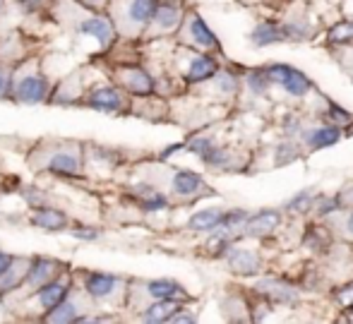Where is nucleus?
<instances>
[{"mask_svg":"<svg viewBox=\"0 0 353 324\" xmlns=\"http://www.w3.org/2000/svg\"><path fill=\"white\" fill-rule=\"evenodd\" d=\"M120 82L127 91H132V94L147 96L154 91V80H151L145 70H140V67H125V70L120 72Z\"/></svg>","mask_w":353,"mask_h":324,"instance_id":"6e6552de","label":"nucleus"},{"mask_svg":"<svg viewBox=\"0 0 353 324\" xmlns=\"http://www.w3.org/2000/svg\"><path fill=\"white\" fill-rule=\"evenodd\" d=\"M351 190H353V185H351ZM341 202H353V195H344L341 197Z\"/></svg>","mask_w":353,"mask_h":324,"instance_id":"58836bf2","label":"nucleus"},{"mask_svg":"<svg viewBox=\"0 0 353 324\" xmlns=\"http://www.w3.org/2000/svg\"><path fill=\"white\" fill-rule=\"evenodd\" d=\"M248 84L255 94H262L269 84H272V77H269V70H255L248 75Z\"/></svg>","mask_w":353,"mask_h":324,"instance_id":"a878e982","label":"nucleus"},{"mask_svg":"<svg viewBox=\"0 0 353 324\" xmlns=\"http://www.w3.org/2000/svg\"><path fill=\"white\" fill-rule=\"evenodd\" d=\"M330 115H334V123H339V125L351 123V120H353L351 113H346L344 108H339V106H334V104L330 106Z\"/></svg>","mask_w":353,"mask_h":324,"instance_id":"7c9ffc66","label":"nucleus"},{"mask_svg":"<svg viewBox=\"0 0 353 324\" xmlns=\"http://www.w3.org/2000/svg\"><path fill=\"white\" fill-rule=\"evenodd\" d=\"M224 211L222 209H202L190 219V229L193 231H214L224 224Z\"/></svg>","mask_w":353,"mask_h":324,"instance_id":"a211bd4d","label":"nucleus"},{"mask_svg":"<svg viewBox=\"0 0 353 324\" xmlns=\"http://www.w3.org/2000/svg\"><path fill=\"white\" fill-rule=\"evenodd\" d=\"M279 214L277 211H259L253 219L245 221V233L253 235V238H264V235H272L279 226Z\"/></svg>","mask_w":353,"mask_h":324,"instance_id":"9d476101","label":"nucleus"},{"mask_svg":"<svg viewBox=\"0 0 353 324\" xmlns=\"http://www.w3.org/2000/svg\"><path fill=\"white\" fill-rule=\"evenodd\" d=\"M257 288L264 293H269L274 301H293V298H296L293 288L286 286V284H281V281H262V284H257Z\"/></svg>","mask_w":353,"mask_h":324,"instance_id":"b1692460","label":"nucleus"},{"mask_svg":"<svg viewBox=\"0 0 353 324\" xmlns=\"http://www.w3.org/2000/svg\"><path fill=\"white\" fill-rule=\"evenodd\" d=\"M327 38H330V43H351L353 41V22H349V19L336 22L334 27L330 29Z\"/></svg>","mask_w":353,"mask_h":324,"instance_id":"393cba45","label":"nucleus"},{"mask_svg":"<svg viewBox=\"0 0 353 324\" xmlns=\"http://www.w3.org/2000/svg\"><path fill=\"white\" fill-rule=\"evenodd\" d=\"M284 29L277 27V24L272 22H262L255 27L253 32V41L257 43V46H269V43H277V41H284Z\"/></svg>","mask_w":353,"mask_h":324,"instance_id":"412c9836","label":"nucleus"},{"mask_svg":"<svg viewBox=\"0 0 353 324\" xmlns=\"http://www.w3.org/2000/svg\"><path fill=\"white\" fill-rule=\"evenodd\" d=\"M228 264L235 274H243V277H250V274H257L259 269V257L250 250H228Z\"/></svg>","mask_w":353,"mask_h":324,"instance_id":"9b49d317","label":"nucleus"},{"mask_svg":"<svg viewBox=\"0 0 353 324\" xmlns=\"http://www.w3.org/2000/svg\"><path fill=\"white\" fill-rule=\"evenodd\" d=\"M334 202L332 200H322V205H320V214H330V209H334Z\"/></svg>","mask_w":353,"mask_h":324,"instance_id":"c9c22d12","label":"nucleus"},{"mask_svg":"<svg viewBox=\"0 0 353 324\" xmlns=\"http://www.w3.org/2000/svg\"><path fill=\"white\" fill-rule=\"evenodd\" d=\"M56 269H58L56 259L34 257L32 264H29V269H27V279H24V281L39 288V286H43V284H48V281H53V279H56Z\"/></svg>","mask_w":353,"mask_h":324,"instance_id":"0eeeda50","label":"nucleus"},{"mask_svg":"<svg viewBox=\"0 0 353 324\" xmlns=\"http://www.w3.org/2000/svg\"><path fill=\"white\" fill-rule=\"evenodd\" d=\"M156 10H159V3H156V0H132L130 8H127V14H130L132 22L149 24L151 19H154Z\"/></svg>","mask_w":353,"mask_h":324,"instance_id":"6ab92c4d","label":"nucleus"},{"mask_svg":"<svg viewBox=\"0 0 353 324\" xmlns=\"http://www.w3.org/2000/svg\"><path fill=\"white\" fill-rule=\"evenodd\" d=\"M80 29L85 34H89V36H94V38H99L101 43H111V38H114V24L109 22V19H104V17H89V19H85V22L80 24Z\"/></svg>","mask_w":353,"mask_h":324,"instance_id":"2eb2a0df","label":"nucleus"},{"mask_svg":"<svg viewBox=\"0 0 353 324\" xmlns=\"http://www.w3.org/2000/svg\"><path fill=\"white\" fill-rule=\"evenodd\" d=\"M12 264H14V257L12 255H8V253H0V277H3L8 269H12Z\"/></svg>","mask_w":353,"mask_h":324,"instance_id":"473e14b6","label":"nucleus"},{"mask_svg":"<svg viewBox=\"0 0 353 324\" xmlns=\"http://www.w3.org/2000/svg\"><path fill=\"white\" fill-rule=\"evenodd\" d=\"M5 91H8V77H5V72L0 70V96H5Z\"/></svg>","mask_w":353,"mask_h":324,"instance_id":"e433bc0d","label":"nucleus"},{"mask_svg":"<svg viewBox=\"0 0 353 324\" xmlns=\"http://www.w3.org/2000/svg\"><path fill=\"white\" fill-rule=\"evenodd\" d=\"M14 96L22 104H41L48 96V82L41 75H27L17 82L14 86Z\"/></svg>","mask_w":353,"mask_h":324,"instance_id":"f03ea898","label":"nucleus"},{"mask_svg":"<svg viewBox=\"0 0 353 324\" xmlns=\"http://www.w3.org/2000/svg\"><path fill=\"white\" fill-rule=\"evenodd\" d=\"M87 106H92L94 111H104V113H118L122 108V94L114 86H99L89 91Z\"/></svg>","mask_w":353,"mask_h":324,"instance_id":"7ed1b4c3","label":"nucleus"},{"mask_svg":"<svg viewBox=\"0 0 353 324\" xmlns=\"http://www.w3.org/2000/svg\"><path fill=\"white\" fill-rule=\"evenodd\" d=\"M151 22H154L159 29H164V32H171V29L178 27L180 10L175 8V5H159V10H156V14H154Z\"/></svg>","mask_w":353,"mask_h":324,"instance_id":"4be33fe9","label":"nucleus"},{"mask_svg":"<svg viewBox=\"0 0 353 324\" xmlns=\"http://www.w3.org/2000/svg\"><path fill=\"white\" fill-rule=\"evenodd\" d=\"M48 171L53 176H61V178H80L82 173V166H80V157L70 152H58L48 159Z\"/></svg>","mask_w":353,"mask_h":324,"instance_id":"39448f33","label":"nucleus"},{"mask_svg":"<svg viewBox=\"0 0 353 324\" xmlns=\"http://www.w3.org/2000/svg\"><path fill=\"white\" fill-rule=\"evenodd\" d=\"M77 3L87 5V8H94V10H101L106 5V0H77Z\"/></svg>","mask_w":353,"mask_h":324,"instance_id":"72a5a7b5","label":"nucleus"},{"mask_svg":"<svg viewBox=\"0 0 353 324\" xmlns=\"http://www.w3.org/2000/svg\"><path fill=\"white\" fill-rule=\"evenodd\" d=\"M202 185H204V183H202V178H200L197 173H193V171H175V176H173L175 195H183V197L195 195V192H197Z\"/></svg>","mask_w":353,"mask_h":324,"instance_id":"f3484780","label":"nucleus"},{"mask_svg":"<svg viewBox=\"0 0 353 324\" xmlns=\"http://www.w3.org/2000/svg\"><path fill=\"white\" fill-rule=\"evenodd\" d=\"M190 36H193V41L197 43V46H202V48H217L219 46L214 32L207 27V22H204L200 14H195V17L190 19Z\"/></svg>","mask_w":353,"mask_h":324,"instance_id":"dca6fc26","label":"nucleus"},{"mask_svg":"<svg viewBox=\"0 0 353 324\" xmlns=\"http://www.w3.org/2000/svg\"><path fill=\"white\" fill-rule=\"evenodd\" d=\"M269 77H272V84H279L288 91L291 96H306L310 91V80L303 75L301 70L288 65H274L269 67Z\"/></svg>","mask_w":353,"mask_h":324,"instance_id":"f257e3e1","label":"nucleus"},{"mask_svg":"<svg viewBox=\"0 0 353 324\" xmlns=\"http://www.w3.org/2000/svg\"><path fill=\"white\" fill-rule=\"evenodd\" d=\"M147 293H149L154 301H175V298H185L183 286L171 279H156V281L147 284Z\"/></svg>","mask_w":353,"mask_h":324,"instance_id":"f8f14e48","label":"nucleus"},{"mask_svg":"<svg viewBox=\"0 0 353 324\" xmlns=\"http://www.w3.org/2000/svg\"><path fill=\"white\" fill-rule=\"evenodd\" d=\"M219 65L214 58L209 56H195L190 60V67H188V82H207L217 75Z\"/></svg>","mask_w":353,"mask_h":324,"instance_id":"ddd939ff","label":"nucleus"},{"mask_svg":"<svg viewBox=\"0 0 353 324\" xmlns=\"http://www.w3.org/2000/svg\"><path fill=\"white\" fill-rule=\"evenodd\" d=\"M219 86H222V91H235V86H238V82L233 80V75H222V80H219Z\"/></svg>","mask_w":353,"mask_h":324,"instance_id":"2f4dec72","label":"nucleus"},{"mask_svg":"<svg viewBox=\"0 0 353 324\" xmlns=\"http://www.w3.org/2000/svg\"><path fill=\"white\" fill-rule=\"evenodd\" d=\"M77 305L70 301H63L58 308H53V310H48L46 315V322H61V324H70V322H77Z\"/></svg>","mask_w":353,"mask_h":324,"instance_id":"5701e85b","label":"nucleus"},{"mask_svg":"<svg viewBox=\"0 0 353 324\" xmlns=\"http://www.w3.org/2000/svg\"><path fill=\"white\" fill-rule=\"evenodd\" d=\"M166 205H169V202H166V197L161 195V192L145 190V195H142V209L145 211H159V209H164Z\"/></svg>","mask_w":353,"mask_h":324,"instance_id":"bb28decb","label":"nucleus"},{"mask_svg":"<svg viewBox=\"0 0 353 324\" xmlns=\"http://www.w3.org/2000/svg\"><path fill=\"white\" fill-rule=\"evenodd\" d=\"M99 229H92V226H75L72 229V238L77 240H99Z\"/></svg>","mask_w":353,"mask_h":324,"instance_id":"c85d7f7f","label":"nucleus"},{"mask_svg":"<svg viewBox=\"0 0 353 324\" xmlns=\"http://www.w3.org/2000/svg\"><path fill=\"white\" fill-rule=\"evenodd\" d=\"M339 301H341V305H353V286H351V293H344V291H339Z\"/></svg>","mask_w":353,"mask_h":324,"instance_id":"f704fd0d","label":"nucleus"},{"mask_svg":"<svg viewBox=\"0 0 353 324\" xmlns=\"http://www.w3.org/2000/svg\"><path fill=\"white\" fill-rule=\"evenodd\" d=\"M178 310H183L178 301H156L154 305H149L145 312H142V320L145 322H171Z\"/></svg>","mask_w":353,"mask_h":324,"instance_id":"4468645a","label":"nucleus"},{"mask_svg":"<svg viewBox=\"0 0 353 324\" xmlns=\"http://www.w3.org/2000/svg\"><path fill=\"white\" fill-rule=\"evenodd\" d=\"M306 142H308V147H312V149L330 147V144L339 142V130L332 128V125H325V128H315L312 132L306 135Z\"/></svg>","mask_w":353,"mask_h":324,"instance_id":"aec40b11","label":"nucleus"},{"mask_svg":"<svg viewBox=\"0 0 353 324\" xmlns=\"http://www.w3.org/2000/svg\"><path fill=\"white\" fill-rule=\"evenodd\" d=\"M310 207H312V195H310V192H301L296 200L288 202V209L298 211V214H306Z\"/></svg>","mask_w":353,"mask_h":324,"instance_id":"cd10ccee","label":"nucleus"},{"mask_svg":"<svg viewBox=\"0 0 353 324\" xmlns=\"http://www.w3.org/2000/svg\"><path fill=\"white\" fill-rule=\"evenodd\" d=\"M67 293H70V286L63 284V281H58V279H53V281L39 286L36 301L41 303L43 310H53V308H58L63 301H67Z\"/></svg>","mask_w":353,"mask_h":324,"instance_id":"423d86ee","label":"nucleus"},{"mask_svg":"<svg viewBox=\"0 0 353 324\" xmlns=\"http://www.w3.org/2000/svg\"><path fill=\"white\" fill-rule=\"evenodd\" d=\"M118 279L114 274H106V272H89L85 277V291L89 293L94 301H104L114 293Z\"/></svg>","mask_w":353,"mask_h":324,"instance_id":"20e7f679","label":"nucleus"},{"mask_svg":"<svg viewBox=\"0 0 353 324\" xmlns=\"http://www.w3.org/2000/svg\"><path fill=\"white\" fill-rule=\"evenodd\" d=\"M212 147H214L212 139H207V137H200V139H195V142H190V144H188L190 152H195V154H197V157H202V154H207Z\"/></svg>","mask_w":353,"mask_h":324,"instance_id":"c756f323","label":"nucleus"},{"mask_svg":"<svg viewBox=\"0 0 353 324\" xmlns=\"http://www.w3.org/2000/svg\"><path fill=\"white\" fill-rule=\"evenodd\" d=\"M32 226L43 231H63L67 229V216L61 209H53V207H39L32 214Z\"/></svg>","mask_w":353,"mask_h":324,"instance_id":"1a4fd4ad","label":"nucleus"},{"mask_svg":"<svg viewBox=\"0 0 353 324\" xmlns=\"http://www.w3.org/2000/svg\"><path fill=\"white\" fill-rule=\"evenodd\" d=\"M346 229H349V233H353V211L349 214V219H346Z\"/></svg>","mask_w":353,"mask_h":324,"instance_id":"4c0bfd02","label":"nucleus"}]
</instances>
